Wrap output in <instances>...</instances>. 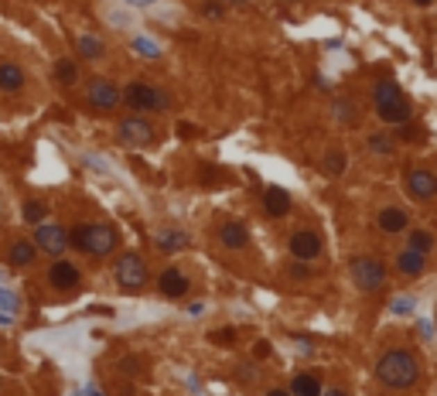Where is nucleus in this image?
Segmentation results:
<instances>
[{
    "label": "nucleus",
    "mask_w": 437,
    "mask_h": 396,
    "mask_svg": "<svg viewBox=\"0 0 437 396\" xmlns=\"http://www.w3.org/2000/svg\"><path fill=\"white\" fill-rule=\"evenodd\" d=\"M69 242L82 249V253H89V256H110L113 249H117V229L110 226V222H79L76 229H72V236Z\"/></svg>",
    "instance_id": "obj_2"
},
{
    "label": "nucleus",
    "mask_w": 437,
    "mask_h": 396,
    "mask_svg": "<svg viewBox=\"0 0 437 396\" xmlns=\"http://www.w3.org/2000/svg\"><path fill=\"white\" fill-rule=\"evenodd\" d=\"M48 283H51V290H58V294H72V290H79V283H82L79 267L69 263V260H55L51 270H48Z\"/></svg>",
    "instance_id": "obj_10"
},
{
    "label": "nucleus",
    "mask_w": 437,
    "mask_h": 396,
    "mask_svg": "<svg viewBox=\"0 0 437 396\" xmlns=\"http://www.w3.org/2000/svg\"><path fill=\"white\" fill-rule=\"evenodd\" d=\"M35 256H38V249H35L31 239H17V242L10 246V263H14V267H31Z\"/></svg>",
    "instance_id": "obj_20"
},
{
    "label": "nucleus",
    "mask_w": 437,
    "mask_h": 396,
    "mask_svg": "<svg viewBox=\"0 0 437 396\" xmlns=\"http://www.w3.org/2000/svg\"><path fill=\"white\" fill-rule=\"evenodd\" d=\"M79 51H82V58H99V55H103V41L92 38V35H82Z\"/></svg>",
    "instance_id": "obj_25"
},
{
    "label": "nucleus",
    "mask_w": 437,
    "mask_h": 396,
    "mask_svg": "<svg viewBox=\"0 0 437 396\" xmlns=\"http://www.w3.org/2000/svg\"><path fill=\"white\" fill-rule=\"evenodd\" d=\"M201 7H205V14H208V17H222V3H219V0H205Z\"/></svg>",
    "instance_id": "obj_32"
},
{
    "label": "nucleus",
    "mask_w": 437,
    "mask_h": 396,
    "mask_svg": "<svg viewBox=\"0 0 437 396\" xmlns=\"http://www.w3.org/2000/svg\"><path fill=\"white\" fill-rule=\"evenodd\" d=\"M321 396H345L342 390H321Z\"/></svg>",
    "instance_id": "obj_35"
},
{
    "label": "nucleus",
    "mask_w": 437,
    "mask_h": 396,
    "mask_svg": "<svg viewBox=\"0 0 437 396\" xmlns=\"http://www.w3.org/2000/svg\"><path fill=\"white\" fill-rule=\"evenodd\" d=\"M158 246L164 249V253H167V249H178V246H185V236H181V233H160Z\"/></svg>",
    "instance_id": "obj_28"
},
{
    "label": "nucleus",
    "mask_w": 437,
    "mask_h": 396,
    "mask_svg": "<svg viewBox=\"0 0 437 396\" xmlns=\"http://www.w3.org/2000/svg\"><path fill=\"white\" fill-rule=\"evenodd\" d=\"M399 140L420 144V140H424V130H420V126H410V123H399Z\"/></svg>",
    "instance_id": "obj_27"
},
{
    "label": "nucleus",
    "mask_w": 437,
    "mask_h": 396,
    "mask_svg": "<svg viewBox=\"0 0 437 396\" xmlns=\"http://www.w3.org/2000/svg\"><path fill=\"white\" fill-rule=\"evenodd\" d=\"M413 3H417V7H431L434 0H413Z\"/></svg>",
    "instance_id": "obj_37"
},
{
    "label": "nucleus",
    "mask_w": 437,
    "mask_h": 396,
    "mask_svg": "<svg viewBox=\"0 0 437 396\" xmlns=\"http://www.w3.org/2000/svg\"><path fill=\"white\" fill-rule=\"evenodd\" d=\"M253 352H256V358H267V356H270V345H267V342H256V349H253Z\"/></svg>",
    "instance_id": "obj_34"
},
{
    "label": "nucleus",
    "mask_w": 437,
    "mask_h": 396,
    "mask_svg": "<svg viewBox=\"0 0 437 396\" xmlns=\"http://www.w3.org/2000/svg\"><path fill=\"white\" fill-rule=\"evenodd\" d=\"M35 249L62 260V253L69 249V233L58 222H41V226H35Z\"/></svg>",
    "instance_id": "obj_8"
},
{
    "label": "nucleus",
    "mask_w": 437,
    "mask_h": 396,
    "mask_svg": "<svg viewBox=\"0 0 437 396\" xmlns=\"http://www.w3.org/2000/svg\"><path fill=\"white\" fill-rule=\"evenodd\" d=\"M92 396H99V393H96V390H92Z\"/></svg>",
    "instance_id": "obj_39"
},
{
    "label": "nucleus",
    "mask_w": 437,
    "mask_h": 396,
    "mask_svg": "<svg viewBox=\"0 0 437 396\" xmlns=\"http://www.w3.org/2000/svg\"><path fill=\"white\" fill-rule=\"evenodd\" d=\"M369 151L372 154H393V137L390 133H372L369 137Z\"/></svg>",
    "instance_id": "obj_26"
},
{
    "label": "nucleus",
    "mask_w": 437,
    "mask_h": 396,
    "mask_svg": "<svg viewBox=\"0 0 437 396\" xmlns=\"http://www.w3.org/2000/svg\"><path fill=\"white\" fill-rule=\"evenodd\" d=\"M0 89L3 92H21L24 89V69L17 62H0Z\"/></svg>",
    "instance_id": "obj_18"
},
{
    "label": "nucleus",
    "mask_w": 437,
    "mask_h": 396,
    "mask_svg": "<svg viewBox=\"0 0 437 396\" xmlns=\"http://www.w3.org/2000/svg\"><path fill=\"white\" fill-rule=\"evenodd\" d=\"M263 208H267V215H274V219H280V215H287L290 212V195L283 192V188H267L263 192Z\"/></svg>",
    "instance_id": "obj_15"
},
{
    "label": "nucleus",
    "mask_w": 437,
    "mask_h": 396,
    "mask_svg": "<svg viewBox=\"0 0 437 396\" xmlns=\"http://www.w3.org/2000/svg\"><path fill=\"white\" fill-rule=\"evenodd\" d=\"M119 99H123L133 113H158V110H167V106H171V96H167L164 89H158V85H151V82H130V85H123Z\"/></svg>",
    "instance_id": "obj_4"
},
{
    "label": "nucleus",
    "mask_w": 437,
    "mask_h": 396,
    "mask_svg": "<svg viewBox=\"0 0 437 396\" xmlns=\"http://www.w3.org/2000/svg\"><path fill=\"white\" fill-rule=\"evenodd\" d=\"M335 113H338L342 123H356V119H358V106H352V103H335Z\"/></svg>",
    "instance_id": "obj_29"
},
{
    "label": "nucleus",
    "mask_w": 437,
    "mask_h": 396,
    "mask_svg": "<svg viewBox=\"0 0 437 396\" xmlns=\"http://www.w3.org/2000/svg\"><path fill=\"white\" fill-rule=\"evenodd\" d=\"M403 188L417 201H431V198H437V174L427 171V167H410L403 174Z\"/></svg>",
    "instance_id": "obj_9"
},
{
    "label": "nucleus",
    "mask_w": 437,
    "mask_h": 396,
    "mask_svg": "<svg viewBox=\"0 0 437 396\" xmlns=\"http://www.w3.org/2000/svg\"><path fill=\"white\" fill-rule=\"evenodd\" d=\"M117 137H119V144H126V147H151L158 140V130L151 126V119L126 117V119H119Z\"/></svg>",
    "instance_id": "obj_7"
},
{
    "label": "nucleus",
    "mask_w": 437,
    "mask_h": 396,
    "mask_svg": "<svg viewBox=\"0 0 437 396\" xmlns=\"http://www.w3.org/2000/svg\"><path fill=\"white\" fill-rule=\"evenodd\" d=\"M410 249H417V253H431L434 249V236L427 233V229H410Z\"/></svg>",
    "instance_id": "obj_22"
},
{
    "label": "nucleus",
    "mask_w": 437,
    "mask_h": 396,
    "mask_svg": "<svg viewBox=\"0 0 437 396\" xmlns=\"http://www.w3.org/2000/svg\"><path fill=\"white\" fill-rule=\"evenodd\" d=\"M397 267H399V274H403V277H420V274H424V267H427V256L406 246V249L399 253Z\"/></svg>",
    "instance_id": "obj_16"
},
{
    "label": "nucleus",
    "mask_w": 437,
    "mask_h": 396,
    "mask_svg": "<svg viewBox=\"0 0 437 396\" xmlns=\"http://www.w3.org/2000/svg\"><path fill=\"white\" fill-rule=\"evenodd\" d=\"M321 167H324V174L338 178V174L345 171V154H342L338 147H335V151H328V154H324V164H321Z\"/></svg>",
    "instance_id": "obj_23"
},
{
    "label": "nucleus",
    "mask_w": 437,
    "mask_h": 396,
    "mask_svg": "<svg viewBox=\"0 0 437 396\" xmlns=\"http://www.w3.org/2000/svg\"><path fill=\"white\" fill-rule=\"evenodd\" d=\"M85 99H89V106H96V110L110 113V110H117V106H119V89L110 79H89Z\"/></svg>",
    "instance_id": "obj_11"
},
{
    "label": "nucleus",
    "mask_w": 437,
    "mask_h": 396,
    "mask_svg": "<svg viewBox=\"0 0 437 396\" xmlns=\"http://www.w3.org/2000/svg\"><path fill=\"white\" fill-rule=\"evenodd\" d=\"M376 379L386 390H410L420 379V362L406 349H390V352H383L379 365H376Z\"/></svg>",
    "instance_id": "obj_1"
},
{
    "label": "nucleus",
    "mask_w": 437,
    "mask_h": 396,
    "mask_svg": "<svg viewBox=\"0 0 437 396\" xmlns=\"http://www.w3.org/2000/svg\"><path fill=\"white\" fill-rule=\"evenodd\" d=\"M267 396H290V393H287V390H270Z\"/></svg>",
    "instance_id": "obj_36"
},
{
    "label": "nucleus",
    "mask_w": 437,
    "mask_h": 396,
    "mask_svg": "<svg viewBox=\"0 0 437 396\" xmlns=\"http://www.w3.org/2000/svg\"><path fill=\"white\" fill-rule=\"evenodd\" d=\"M233 3H246V0H233Z\"/></svg>",
    "instance_id": "obj_38"
},
{
    "label": "nucleus",
    "mask_w": 437,
    "mask_h": 396,
    "mask_svg": "<svg viewBox=\"0 0 437 396\" xmlns=\"http://www.w3.org/2000/svg\"><path fill=\"white\" fill-rule=\"evenodd\" d=\"M117 283L119 290H126V294H133V290H140L144 283H147V263H144V256L140 253H123L117 260Z\"/></svg>",
    "instance_id": "obj_5"
},
{
    "label": "nucleus",
    "mask_w": 437,
    "mask_h": 396,
    "mask_svg": "<svg viewBox=\"0 0 437 396\" xmlns=\"http://www.w3.org/2000/svg\"><path fill=\"white\" fill-rule=\"evenodd\" d=\"M219 242H222L226 249H246V246H249V229L233 219V222H226V226L219 229Z\"/></svg>",
    "instance_id": "obj_14"
},
{
    "label": "nucleus",
    "mask_w": 437,
    "mask_h": 396,
    "mask_svg": "<svg viewBox=\"0 0 437 396\" xmlns=\"http://www.w3.org/2000/svg\"><path fill=\"white\" fill-rule=\"evenodd\" d=\"M372 103H376V113L383 123H410L413 117V110H410V103H406V96H403V89H399L393 79L379 82L376 89H372Z\"/></svg>",
    "instance_id": "obj_3"
},
{
    "label": "nucleus",
    "mask_w": 437,
    "mask_h": 396,
    "mask_svg": "<svg viewBox=\"0 0 437 396\" xmlns=\"http://www.w3.org/2000/svg\"><path fill=\"white\" fill-rule=\"evenodd\" d=\"M158 290L164 297H185V294H188V277H185L178 267H167L158 277Z\"/></svg>",
    "instance_id": "obj_13"
},
{
    "label": "nucleus",
    "mask_w": 437,
    "mask_h": 396,
    "mask_svg": "<svg viewBox=\"0 0 437 396\" xmlns=\"http://www.w3.org/2000/svg\"><path fill=\"white\" fill-rule=\"evenodd\" d=\"M0 308H3V311H7L10 317L17 315V297H14L10 290H3V287H0Z\"/></svg>",
    "instance_id": "obj_31"
},
{
    "label": "nucleus",
    "mask_w": 437,
    "mask_h": 396,
    "mask_svg": "<svg viewBox=\"0 0 437 396\" xmlns=\"http://www.w3.org/2000/svg\"><path fill=\"white\" fill-rule=\"evenodd\" d=\"M376 222H379V229L390 233V236H397V233H403V229L410 226V219H406L403 208H383V212L376 215Z\"/></svg>",
    "instance_id": "obj_17"
},
{
    "label": "nucleus",
    "mask_w": 437,
    "mask_h": 396,
    "mask_svg": "<svg viewBox=\"0 0 437 396\" xmlns=\"http://www.w3.org/2000/svg\"><path fill=\"white\" fill-rule=\"evenodd\" d=\"M290 277H294V280H304V277H308V267H304V263L297 260V263L290 267Z\"/></svg>",
    "instance_id": "obj_33"
},
{
    "label": "nucleus",
    "mask_w": 437,
    "mask_h": 396,
    "mask_svg": "<svg viewBox=\"0 0 437 396\" xmlns=\"http://www.w3.org/2000/svg\"><path fill=\"white\" fill-rule=\"evenodd\" d=\"M321 379L311 376V372H297L294 383H290V396H321Z\"/></svg>",
    "instance_id": "obj_19"
},
{
    "label": "nucleus",
    "mask_w": 437,
    "mask_h": 396,
    "mask_svg": "<svg viewBox=\"0 0 437 396\" xmlns=\"http://www.w3.org/2000/svg\"><path fill=\"white\" fill-rule=\"evenodd\" d=\"M55 79H58V85H72V82L79 79V65L69 62V58H58L55 62Z\"/></svg>",
    "instance_id": "obj_21"
},
{
    "label": "nucleus",
    "mask_w": 437,
    "mask_h": 396,
    "mask_svg": "<svg viewBox=\"0 0 437 396\" xmlns=\"http://www.w3.org/2000/svg\"><path fill=\"white\" fill-rule=\"evenodd\" d=\"M212 342H215V345H233V342H236V328H215V331H212Z\"/></svg>",
    "instance_id": "obj_30"
},
{
    "label": "nucleus",
    "mask_w": 437,
    "mask_h": 396,
    "mask_svg": "<svg viewBox=\"0 0 437 396\" xmlns=\"http://www.w3.org/2000/svg\"><path fill=\"white\" fill-rule=\"evenodd\" d=\"M44 219H48V205L44 201H28L24 205V222L28 226H41Z\"/></svg>",
    "instance_id": "obj_24"
},
{
    "label": "nucleus",
    "mask_w": 437,
    "mask_h": 396,
    "mask_svg": "<svg viewBox=\"0 0 437 396\" xmlns=\"http://www.w3.org/2000/svg\"><path fill=\"white\" fill-rule=\"evenodd\" d=\"M349 274H352L358 290H365V294H372V290H379L386 283V267L379 260H372V256H356Z\"/></svg>",
    "instance_id": "obj_6"
},
{
    "label": "nucleus",
    "mask_w": 437,
    "mask_h": 396,
    "mask_svg": "<svg viewBox=\"0 0 437 396\" xmlns=\"http://www.w3.org/2000/svg\"><path fill=\"white\" fill-rule=\"evenodd\" d=\"M290 253H294V260H301V263L315 260V256H321V236L315 229H297V233L290 236Z\"/></svg>",
    "instance_id": "obj_12"
}]
</instances>
